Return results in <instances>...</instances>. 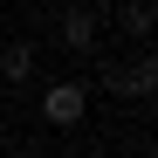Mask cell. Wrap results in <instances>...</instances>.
Returning <instances> with one entry per match:
<instances>
[{
	"mask_svg": "<svg viewBox=\"0 0 158 158\" xmlns=\"http://www.w3.org/2000/svg\"><path fill=\"white\" fill-rule=\"evenodd\" d=\"M96 89H103V96H151V89H158V62H151V55L110 62V69L96 76Z\"/></svg>",
	"mask_w": 158,
	"mask_h": 158,
	"instance_id": "1",
	"label": "cell"
},
{
	"mask_svg": "<svg viewBox=\"0 0 158 158\" xmlns=\"http://www.w3.org/2000/svg\"><path fill=\"white\" fill-rule=\"evenodd\" d=\"M83 110H89V89H83V83H48V89H41V117H48V124L69 131V124H83Z\"/></svg>",
	"mask_w": 158,
	"mask_h": 158,
	"instance_id": "2",
	"label": "cell"
},
{
	"mask_svg": "<svg viewBox=\"0 0 158 158\" xmlns=\"http://www.w3.org/2000/svg\"><path fill=\"white\" fill-rule=\"evenodd\" d=\"M96 35H103V21L89 7H62V48H69V55H89Z\"/></svg>",
	"mask_w": 158,
	"mask_h": 158,
	"instance_id": "3",
	"label": "cell"
},
{
	"mask_svg": "<svg viewBox=\"0 0 158 158\" xmlns=\"http://www.w3.org/2000/svg\"><path fill=\"white\" fill-rule=\"evenodd\" d=\"M28 76H35V48L28 41H7V48H0V83L14 89V83H28Z\"/></svg>",
	"mask_w": 158,
	"mask_h": 158,
	"instance_id": "4",
	"label": "cell"
},
{
	"mask_svg": "<svg viewBox=\"0 0 158 158\" xmlns=\"http://www.w3.org/2000/svg\"><path fill=\"white\" fill-rule=\"evenodd\" d=\"M124 28L138 35V41L151 35V0H124Z\"/></svg>",
	"mask_w": 158,
	"mask_h": 158,
	"instance_id": "5",
	"label": "cell"
}]
</instances>
